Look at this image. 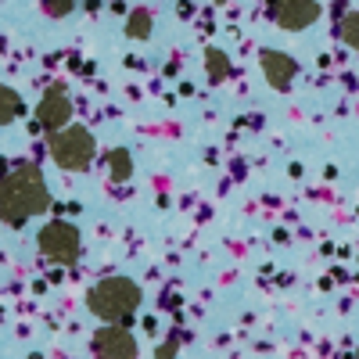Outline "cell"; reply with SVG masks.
<instances>
[{"mask_svg":"<svg viewBox=\"0 0 359 359\" xmlns=\"http://www.w3.org/2000/svg\"><path fill=\"white\" fill-rule=\"evenodd\" d=\"M50 205V191L36 165H18L0 180V223L22 226L25 219L40 216Z\"/></svg>","mask_w":359,"mask_h":359,"instance_id":"1","label":"cell"},{"mask_svg":"<svg viewBox=\"0 0 359 359\" xmlns=\"http://www.w3.org/2000/svg\"><path fill=\"white\" fill-rule=\"evenodd\" d=\"M137 306H140V287L130 277H104L86 294V309L104 323H118V320L133 316Z\"/></svg>","mask_w":359,"mask_h":359,"instance_id":"2","label":"cell"},{"mask_svg":"<svg viewBox=\"0 0 359 359\" xmlns=\"http://www.w3.org/2000/svg\"><path fill=\"white\" fill-rule=\"evenodd\" d=\"M36 245H40V252L47 259L62 262V266H72L79 259V230L72 223H65V219H54V223H47L36 233Z\"/></svg>","mask_w":359,"mask_h":359,"instance_id":"3","label":"cell"},{"mask_svg":"<svg viewBox=\"0 0 359 359\" xmlns=\"http://www.w3.org/2000/svg\"><path fill=\"white\" fill-rule=\"evenodd\" d=\"M50 155L62 169H86L90 158H94V137L83 126H72L50 140Z\"/></svg>","mask_w":359,"mask_h":359,"instance_id":"4","label":"cell"},{"mask_svg":"<svg viewBox=\"0 0 359 359\" xmlns=\"http://www.w3.org/2000/svg\"><path fill=\"white\" fill-rule=\"evenodd\" d=\"M94 352L101 359H137V341H133V334L126 331V327L108 323L94 334Z\"/></svg>","mask_w":359,"mask_h":359,"instance_id":"5","label":"cell"},{"mask_svg":"<svg viewBox=\"0 0 359 359\" xmlns=\"http://www.w3.org/2000/svg\"><path fill=\"white\" fill-rule=\"evenodd\" d=\"M40 123L47 130H57L62 123H69V101L57 94V90H50V94L40 101Z\"/></svg>","mask_w":359,"mask_h":359,"instance_id":"6","label":"cell"},{"mask_svg":"<svg viewBox=\"0 0 359 359\" xmlns=\"http://www.w3.org/2000/svg\"><path fill=\"white\" fill-rule=\"evenodd\" d=\"M22 111V101H18V94L15 90H8V86H0V126L4 123H11V118Z\"/></svg>","mask_w":359,"mask_h":359,"instance_id":"7","label":"cell"},{"mask_svg":"<svg viewBox=\"0 0 359 359\" xmlns=\"http://www.w3.org/2000/svg\"><path fill=\"white\" fill-rule=\"evenodd\" d=\"M266 69H269V79H273L277 86H284L287 76H291V62H284V57H277V54H266Z\"/></svg>","mask_w":359,"mask_h":359,"instance_id":"8","label":"cell"},{"mask_svg":"<svg viewBox=\"0 0 359 359\" xmlns=\"http://www.w3.org/2000/svg\"><path fill=\"white\" fill-rule=\"evenodd\" d=\"M108 169H111V180H130V158H126V151H115V155H108Z\"/></svg>","mask_w":359,"mask_h":359,"instance_id":"9","label":"cell"},{"mask_svg":"<svg viewBox=\"0 0 359 359\" xmlns=\"http://www.w3.org/2000/svg\"><path fill=\"white\" fill-rule=\"evenodd\" d=\"M43 4H47L50 15H65V11L72 8V0H43Z\"/></svg>","mask_w":359,"mask_h":359,"instance_id":"10","label":"cell"},{"mask_svg":"<svg viewBox=\"0 0 359 359\" xmlns=\"http://www.w3.org/2000/svg\"><path fill=\"white\" fill-rule=\"evenodd\" d=\"M130 33H133V36H144V33H147V15H133Z\"/></svg>","mask_w":359,"mask_h":359,"instance_id":"11","label":"cell"},{"mask_svg":"<svg viewBox=\"0 0 359 359\" xmlns=\"http://www.w3.org/2000/svg\"><path fill=\"white\" fill-rule=\"evenodd\" d=\"M155 359H176V341H165V345L155 352Z\"/></svg>","mask_w":359,"mask_h":359,"instance_id":"12","label":"cell"}]
</instances>
